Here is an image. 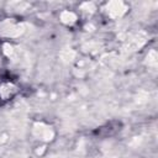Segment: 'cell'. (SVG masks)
Returning <instances> with one entry per match:
<instances>
[{"label": "cell", "instance_id": "obj_1", "mask_svg": "<svg viewBox=\"0 0 158 158\" xmlns=\"http://www.w3.org/2000/svg\"><path fill=\"white\" fill-rule=\"evenodd\" d=\"M19 91V88L10 80H4L0 83V104L14 98Z\"/></svg>", "mask_w": 158, "mask_h": 158}, {"label": "cell", "instance_id": "obj_2", "mask_svg": "<svg viewBox=\"0 0 158 158\" xmlns=\"http://www.w3.org/2000/svg\"><path fill=\"white\" fill-rule=\"evenodd\" d=\"M120 130H121V122H118V121H111V122H107L106 125L99 127L98 130H95L94 133L96 136H100V137H107V136L115 135Z\"/></svg>", "mask_w": 158, "mask_h": 158}]
</instances>
